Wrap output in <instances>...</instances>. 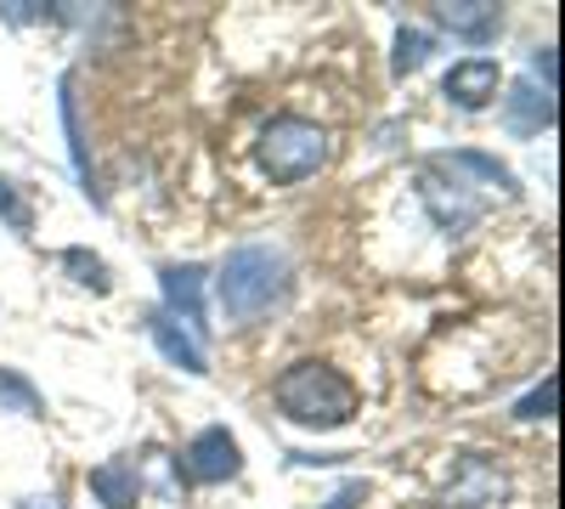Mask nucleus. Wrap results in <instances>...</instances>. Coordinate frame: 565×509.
I'll return each instance as SVG.
<instances>
[{
	"instance_id": "12",
	"label": "nucleus",
	"mask_w": 565,
	"mask_h": 509,
	"mask_svg": "<svg viewBox=\"0 0 565 509\" xmlns=\"http://www.w3.org/2000/svg\"><path fill=\"white\" fill-rule=\"evenodd\" d=\"M436 23L452 29L458 40L487 45L498 34V7H487V0H452V7H436Z\"/></svg>"
},
{
	"instance_id": "3",
	"label": "nucleus",
	"mask_w": 565,
	"mask_h": 509,
	"mask_svg": "<svg viewBox=\"0 0 565 509\" xmlns=\"http://www.w3.org/2000/svg\"><path fill=\"white\" fill-rule=\"evenodd\" d=\"M255 159H260V170L277 181V188H295V181H306V176H317L328 165V130L317 119H300V114H277L260 130Z\"/></svg>"
},
{
	"instance_id": "6",
	"label": "nucleus",
	"mask_w": 565,
	"mask_h": 509,
	"mask_svg": "<svg viewBox=\"0 0 565 509\" xmlns=\"http://www.w3.org/2000/svg\"><path fill=\"white\" fill-rule=\"evenodd\" d=\"M181 470L193 481H204V487H215V481H232L244 470V453H238V442L226 436V425H210V431H199L193 442H186Z\"/></svg>"
},
{
	"instance_id": "5",
	"label": "nucleus",
	"mask_w": 565,
	"mask_h": 509,
	"mask_svg": "<svg viewBox=\"0 0 565 509\" xmlns=\"http://www.w3.org/2000/svg\"><path fill=\"white\" fill-rule=\"evenodd\" d=\"M509 492L503 465H492L487 453H458L452 481H447V509H487Z\"/></svg>"
},
{
	"instance_id": "19",
	"label": "nucleus",
	"mask_w": 565,
	"mask_h": 509,
	"mask_svg": "<svg viewBox=\"0 0 565 509\" xmlns=\"http://www.w3.org/2000/svg\"><path fill=\"white\" fill-rule=\"evenodd\" d=\"M532 74L543 79V91L554 97V79H559V57H554V45H543V52H532Z\"/></svg>"
},
{
	"instance_id": "10",
	"label": "nucleus",
	"mask_w": 565,
	"mask_h": 509,
	"mask_svg": "<svg viewBox=\"0 0 565 509\" xmlns=\"http://www.w3.org/2000/svg\"><path fill=\"white\" fill-rule=\"evenodd\" d=\"M503 114H509V130L514 136H532V130H548L554 125V97H548V91H537L532 79H521V85H509Z\"/></svg>"
},
{
	"instance_id": "4",
	"label": "nucleus",
	"mask_w": 565,
	"mask_h": 509,
	"mask_svg": "<svg viewBox=\"0 0 565 509\" xmlns=\"http://www.w3.org/2000/svg\"><path fill=\"white\" fill-rule=\"evenodd\" d=\"M418 199H424V210L436 215V226H441L447 238H463L469 226L481 221V210H487V193H481V188H469V181L452 170L447 153L418 165Z\"/></svg>"
},
{
	"instance_id": "17",
	"label": "nucleus",
	"mask_w": 565,
	"mask_h": 509,
	"mask_svg": "<svg viewBox=\"0 0 565 509\" xmlns=\"http://www.w3.org/2000/svg\"><path fill=\"white\" fill-rule=\"evenodd\" d=\"M0 221H7V226H12L18 238H29V233H34V210L23 204V193L12 188L7 176H0Z\"/></svg>"
},
{
	"instance_id": "8",
	"label": "nucleus",
	"mask_w": 565,
	"mask_h": 509,
	"mask_svg": "<svg viewBox=\"0 0 565 509\" xmlns=\"http://www.w3.org/2000/svg\"><path fill=\"white\" fill-rule=\"evenodd\" d=\"M441 91H447V103H458L463 114H481L498 97V63L492 57H463V63L447 68Z\"/></svg>"
},
{
	"instance_id": "2",
	"label": "nucleus",
	"mask_w": 565,
	"mask_h": 509,
	"mask_svg": "<svg viewBox=\"0 0 565 509\" xmlns=\"http://www.w3.org/2000/svg\"><path fill=\"white\" fill-rule=\"evenodd\" d=\"M215 295H221L226 322H260L289 295V261H282V250H266V244L232 250L221 277H215Z\"/></svg>"
},
{
	"instance_id": "21",
	"label": "nucleus",
	"mask_w": 565,
	"mask_h": 509,
	"mask_svg": "<svg viewBox=\"0 0 565 509\" xmlns=\"http://www.w3.org/2000/svg\"><path fill=\"white\" fill-rule=\"evenodd\" d=\"M18 509H63V498H57V492H34V498H23Z\"/></svg>"
},
{
	"instance_id": "1",
	"label": "nucleus",
	"mask_w": 565,
	"mask_h": 509,
	"mask_svg": "<svg viewBox=\"0 0 565 509\" xmlns=\"http://www.w3.org/2000/svg\"><path fill=\"white\" fill-rule=\"evenodd\" d=\"M271 396H277V407L289 413L295 425H306V431H340V425L356 420V385L340 374L334 362H317V357L282 368L277 385H271Z\"/></svg>"
},
{
	"instance_id": "13",
	"label": "nucleus",
	"mask_w": 565,
	"mask_h": 509,
	"mask_svg": "<svg viewBox=\"0 0 565 509\" xmlns=\"http://www.w3.org/2000/svg\"><path fill=\"white\" fill-rule=\"evenodd\" d=\"M0 413H23V420H40L45 413L40 391L18 374V368H0Z\"/></svg>"
},
{
	"instance_id": "14",
	"label": "nucleus",
	"mask_w": 565,
	"mask_h": 509,
	"mask_svg": "<svg viewBox=\"0 0 565 509\" xmlns=\"http://www.w3.org/2000/svg\"><path fill=\"white\" fill-rule=\"evenodd\" d=\"M63 130H68V153H74V170L90 193V153H85V130H79V103H74V74L63 79Z\"/></svg>"
},
{
	"instance_id": "15",
	"label": "nucleus",
	"mask_w": 565,
	"mask_h": 509,
	"mask_svg": "<svg viewBox=\"0 0 565 509\" xmlns=\"http://www.w3.org/2000/svg\"><path fill=\"white\" fill-rule=\"evenodd\" d=\"M63 266L74 272V284H85V289H97V295H108L114 289V277H108V266L90 255V250H63Z\"/></svg>"
},
{
	"instance_id": "20",
	"label": "nucleus",
	"mask_w": 565,
	"mask_h": 509,
	"mask_svg": "<svg viewBox=\"0 0 565 509\" xmlns=\"http://www.w3.org/2000/svg\"><path fill=\"white\" fill-rule=\"evenodd\" d=\"M356 503H362V481H351V487H340V492H334V498H328L322 509H356Z\"/></svg>"
},
{
	"instance_id": "18",
	"label": "nucleus",
	"mask_w": 565,
	"mask_h": 509,
	"mask_svg": "<svg viewBox=\"0 0 565 509\" xmlns=\"http://www.w3.org/2000/svg\"><path fill=\"white\" fill-rule=\"evenodd\" d=\"M554 407H559V380L548 374L532 396H521L514 402V420H554Z\"/></svg>"
},
{
	"instance_id": "7",
	"label": "nucleus",
	"mask_w": 565,
	"mask_h": 509,
	"mask_svg": "<svg viewBox=\"0 0 565 509\" xmlns=\"http://www.w3.org/2000/svg\"><path fill=\"white\" fill-rule=\"evenodd\" d=\"M159 289H164V317H175L199 340L204 335V272L199 266H164Z\"/></svg>"
},
{
	"instance_id": "11",
	"label": "nucleus",
	"mask_w": 565,
	"mask_h": 509,
	"mask_svg": "<svg viewBox=\"0 0 565 509\" xmlns=\"http://www.w3.org/2000/svg\"><path fill=\"white\" fill-rule=\"evenodd\" d=\"M90 492H97L108 509H136V498H141L136 458H108V465H97L90 470Z\"/></svg>"
},
{
	"instance_id": "9",
	"label": "nucleus",
	"mask_w": 565,
	"mask_h": 509,
	"mask_svg": "<svg viewBox=\"0 0 565 509\" xmlns=\"http://www.w3.org/2000/svg\"><path fill=\"white\" fill-rule=\"evenodd\" d=\"M141 322H148V340H153V346L164 351V362H170V368H181V374H210V362H204V346H199L193 335H186L175 317H164V311H148Z\"/></svg>"
},
{
	"instance_id": "16",
	"label": "nucleus",
	"mask_w": 565,
	"mask_h": 509,
	"mask_svg": "<svg viewBox=\"0 0 565 509\" xmlns=\"http://www.w3.org/2000/svg\"><path fill=\"white\" fill-rule=\"evenodd\" d=\"M430 34H424V29H402L396 34V74H413V68H424V63H430Z\"/></svg>"
}]
</instances>
